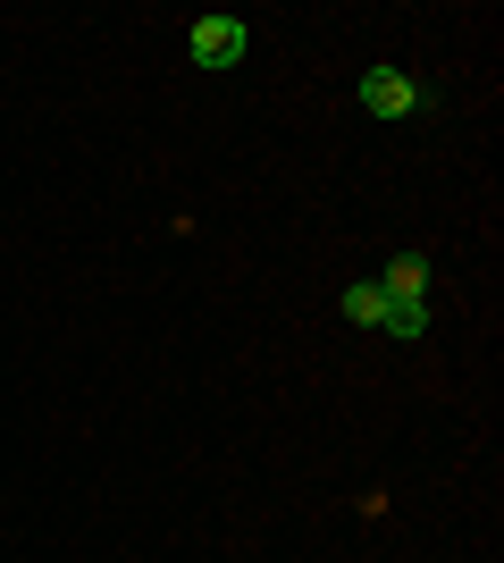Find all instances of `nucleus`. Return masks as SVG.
Here are the masks:
<instances>
[{
    "mask_svg": "<svg viewBox=\"0 0 504 563\" xmlns=\"http://www.w3.org/2000/svg\"><path fill=\"white\" fill-rule=\"evenodd\" d=\"M193 68L202 76H227L244 68V51H253V34H244V18H227V9H211V18H193Z\"/></svg>",
    "mask_w": 504,
    "mask_h": 563,
    "instance_id": "f257e3e1",
    "label": "nucleus"
},
{
    "mask_svg": "<svg viewBox=\"0 0 504 563\" xmlns=\"http://www.w3.org/2000/svg\"><path fill=\"white\" fill-rule=\"evenodd\" d=\"M361 110H370V118H412V110H421V85H412L404 68H370V76H361Z\"/></svg>",
    "mask_w": 504,
    "mask_h": 563,
    "instance_id": "f03ea898",
    "label": "nucleus"
},
{
    "mask_svg": "<svg viewBox=\"0 0 504 563\" xmlns=\"http://www.w3.org/2000/svg\"><path fill=\"white\" fill-rule=\"evenodd\" d=\"M387 303H429V261L404 253V261H387V278H379Z\"/></svg>",
    "mask_w": 504,
    "mask_h": 563,
    "instance_id": "7ed1b4c3",
    "label": "nucleus"
},
{
    "mask_svg": "<svg viewBox=\"0 0 504 563\" xmlns=\"http://www.w3.org/2000/svg\"><path fill=\"white\" fill-rule=\"evenodd\" d=\"M379 336H395V345H421V336H429V303H387Z\"/></svg>",
    "mask_w": 504,
    "mask_h": 563,
    "instance_id": "20e7f679",
    "label": "nucleus"
},
{
    "mask_svg": "<svg viewBox=\"0 0 504 563\" xmlns=\"http://www.w3.org/2000/svg\"><path fill=\"white\" fill-rule=\"evenodd\" d=\"M345 320H354V329H379V320H387V295H379V278H361L354 295H345Z\"/></svg>",
    "mask_w": 504,
    "mask_h": 563,
    "instance_id": "39448f33",
    "label": "nucleus"
}]
</instances>
